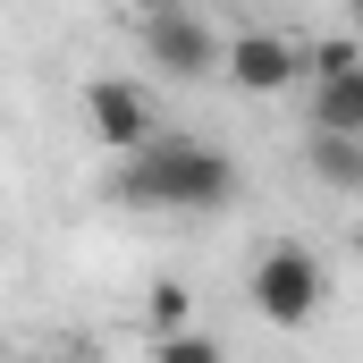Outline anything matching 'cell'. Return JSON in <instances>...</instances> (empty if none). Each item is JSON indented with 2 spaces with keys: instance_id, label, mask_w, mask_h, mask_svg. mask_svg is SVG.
<instances>
[{
  "instance_id": "cell-1",
  "label": "cell",
  "mask_w": 363,
  "mask_h": 363,
  "mask_svg": "<svg viewBox=\"0 0 363 363\" xmlns=\"http://www.w3.org/2000/svg\"><path fill=\"white\" fill-rule=\"evenodd\" d=\"M118 203L135 211H228L237 203V161L220 144H194V135H161L152 152L118 161Z\"/></svg>"
},
{
  "instance_id": "cell-2",
  "label": "cell",
  "mask_w": 363,
  "mask_h": 363,
  "mask_svg": "<svg viewBox=\"0 0 363 363\" xmlns=\"http://www.w3.org/2000/svg\"><path fill=\"white\" fill-rule=\"evenodd\" d=\"M245 296H254L262 321L304 330V321L321 313V296H330V271H321L313 245H262V254H254V279H245Z\"/></svg>"
},
{
  "instance_id": "cell-3",
  "label": "cell",
  "mask_w": 363,
  "mask_h": 363,
  "mask_svg": "<svg viewBox=\"0 0 363 363\" xmlns=\"http://www.w3.org/2000/svg\"><path fill=\"white\" fill-rule=\"evenodd\" d=\"M135 43H144V60L161 68V77H228V43H220V26L211 17H194V9H144L135 17Z\"/></svg>"
},
{
  "instance_id": "cell-4",
  "label": "cell",
  "mask_w": 363,
  "mask_h": 363,
  "mask_svg": "<svg viewBox=\"0 0 363 363\" xmlns=\"http://www.w3.org/2000/svg\"><path fill=\"white\" fill-rule=\"evenodd\" d=\"M85 118H93V135L118 161H135V152L161 144V110H152V93L135 85V77H93L85 85Z\"/></svg>"
},
{
  "instance_id": "cell-5",
  "label": "cell",
  "mask_w": 363,
  "mask_h": 363,
  "mask_svg": "<svg viewBox=\"0 0 363 363\" xmlns=\"http://www.w3.org/2000/svg\"><path fill=\"white\" fill-rule=\"evenodd\" d=\"M313 135H355L363 144V51L355 43L313 51Z\"/></svg>"
},
{
  "instance_id": "cell-6",
  "label": "cell",
  "mask_w": 363,
  "mask_h": 363,
  "mask_svg": "<svg viewBox=\"0 0 363 363\" xmlns=\"http://www.w3.org/2000/svg\"><path fill=\"white\" fill-rule=\"evenodd\" d=\"M296 77H313V60H304V43H296V34L254 26V34H237V43H228V85H237V93H287Z\"/></svg>"
},
{
  "instance_id": "cell-7",
  "label": "cell",
  "mask_w": 363,
  "mask_h": 363,
  "mask_svg": "<svg viewBox=\"0 0 363 363\" xmlns=\"http://www.w3.org/2000/svg\"><path fill=\"white\" fill-rule=\"evenodd\" d=\"M304 169L338 194H363V144L355 135H304Z\"/></svg>"
},
{
  "instance_id": "cell-8",
  "label": "cell",
  "mask_w": 363,
  "mask_h": 363,
  "mask_svg": "<svg viewBox=\"0 0 363 363\" xmlns=\"http://www.w3.org/2000/svg\"><path fill=\"white\" fill-rule=\"evenodd\" d=\"M152 363H220V347L203 330H178V338H152Z\"/></svg>"
},
{
  "instance_id": "cell-9",
  "label": "cell",
  "mask_w": 363,
  "mask_h": 363,
  "mask_svg": "<svg viewBox=\"0 0 363 363\" xmlns=\"http://www.w3.org/2000/svg\"><path fill=\"white\" fill-rule=\"evenodd\" d=\"M152 321H161V338H178L186 330V287H161L152 296Z\"/></svg>"
},
{
  "instance_id": "cell-10",
  "label": "cell",
  "mask_w": 363,
  "mask_h": 363,
  "mask_svg": "<svg viewBox=\"0 0 363 363\" xmlns=\"http://www.w3.org/2000/svg\"><path fill=\"white\" fill-rule=\"evenodd\" d=\"M17 363H43V355H17Z\"/></svg>"
},
{
  "instance_id": "cell-11",
  "label": "cell",
  "mask_w": 363,
  "mask_h": 363,
  "mask_svg": "<svg viewBox=\"0 0 363 363\" xmlns=\"http://www.w3.org/2000/svg\"><path fill=\"white\" fill-rule=\"evenodd\" d=\"M355 26H363V9H355Z\"/></svg>"
}]
</instances>
